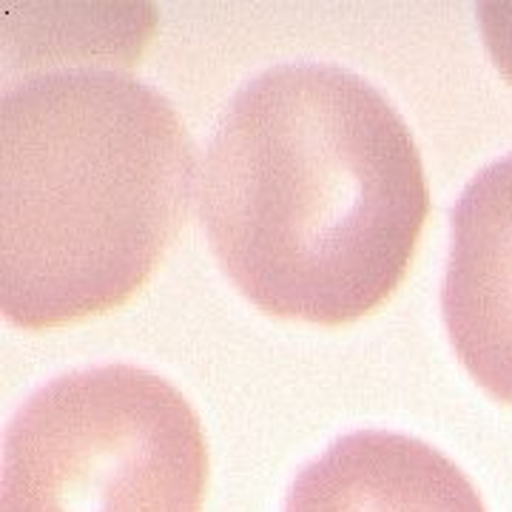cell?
I'll return each instance as SVG.
<instances>
[{"mask_svg": "<svg viewBox=\"0 0 512 512\" xmlns=\"http://www.w3.org/2000/svg\"><path fill=\"white\" fill-rule=\"evenodd\" d=\"M202 231L259 311L342 325L416 254L430 191L410 126L336 63H276L222 109L200 163Z\"/></svg>", "mask_w": 512, "mask_h": 512, "instance_id": "1", "label": "cell"}, {"mask_svg": "<svg viewBox=\"0 0 512 512\" xmlns=\"http://www.w3.org/2000/svg\"><path fill=\"white\" fill-rule=\"evenodd\" d=\"M177 109L109 60L35 66L0 92V308L26 330L123 305L191 200Z\"/></svg>", "mask_w": 512, "mask_h": 512, "instance_id": "2", "label": "cell"}, {"mask_svg": "<svg viewBox=\"0 0 512 512\" xmlns=\"http://www.w3.org/2000/svg\"><path fill=\"white\" fill-rule=\"evenodd\" d=\"M205 487L200 416L146 367L66 370L3 433L0 512H202Z\"/></svg>", "mask_w": 512, "mask_h": 512, "instance_id": "3", "label": "cell"}, {"mask_svg": "<svg viewBox=\"0 0 512 512\" xmlns=\"http://www.w3.org/2000/svg\"><path fill=\"white\" fill-rule=\"evenodd\" d=\"M441 313L467 373L512 404V154L484 165L450 211Z\"/></svg>", "mask_w": 512, "mask_h": 512, "instance_id": "4", "label": "cell"}, {"mask_svg": "<svg viewBox=\"0 0 512 512\" xmlns=\"http://www.w3.org/2000/svg\"><path fill=\"white\" fill-rule=\"evenodd\" d=\"M282 512H487L476 484L433 444L393 430H353L311 458Z\"/></svg>", "mask_w": 512, "mask_h": 512, "instance_id": "5", "label": "cell"}, {"mask_svg": "<svg viewBox=\"0 0 512 512\" xmlns=\"http://www.w3.org/2000/svg\"><path fill=\"white\" fill-rule=\"evenodd\" d=\"M476 15L495 69L512 86V0H481Z\"/></svg>", "mask_w": 512, "mask_h": 512, "instance_id": "6", "label": "cell"}]
</instances>
